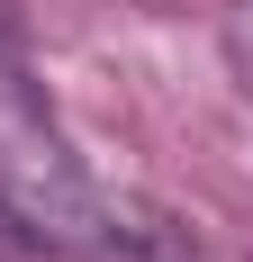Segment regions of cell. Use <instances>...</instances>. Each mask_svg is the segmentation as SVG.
Instances as JSON below:
<instances>
[{
	"label": "cell",
	"instance_id": "obj_2",
	"mask_svg": "<svg viewBox=\"0 0 253 262\" xmlns=\"http://www.w3.org/2000/svg\"><path fill=\"white\" fill-rule=\"evenodd\" d=\"M0 63H18V46H9V18H0Z\"/></svg>",
	"mask_w": 253,
	"mask_h": 262
},
{
	"label": "cell",
	"instance_id": "obj_1",
	"mask_svg": "<svg viewBox=\"0 0 253 262\" xmlns=\"http://www.w3.org/2000/svg\"><path fill=\"white\" fill-rule=\"evenodd\" d=\"M0 208L73 262H199L154 208L81 181L54 145H0Z\"/></svg>",
	"mask_w": 253,
	"mask_h": 262
}]
</instances>
